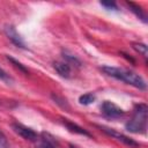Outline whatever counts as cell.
Listing matches in <instances>:
<instances>
[{"label":"cell","mask_w":148,"mask_h":148,"mask_svg":"<svg viewBox=\"0 0 148 148\" xmlns=\"http://www.w3.org/2000/svg\"><path fill=\"white\" fill-rule=\"evenodd\" d=\"M101 69L106 75L116 80H119L121 82H125L126 84H130L134 88H138L140 90H146L147 88L146 81L142 79V76H140L138 73L131 69H126L121 67H113V66H103Z\"/></svg>","instance_id":"6da1fadb"},{"label":"cell","mask_w":148,"mask_h":148,"mask_svg":"<svg viewBox=\"0 0 148 148\" xmlns=\"http://www.w3.org/2000/svg\"><path fill=\"white\" fill-rule=\"evenodd\" d=\"M147 113H148V108L146 104L141 103L135 105L131 120L125 125L126 130L135 134L145 133L146 126H147Z\"/></svg>","instance_id":"7a4b0ae2"},{"label":"cell","mask_w":148,"mask_h":148,"mask_svg":"<svg viewBox=\"0 0 148 148\" xmlns=\"http://www.w3.org/2000/svg\"><path fill=\"white\" fill-rule=\"evenodd\" d=\"M101 110L105 117L111 118V119H117L125 114L123 109H120L117 104H114L113 102H110V101H104L101 105Z\"/></svg>","instance_id":"3957f363"},{"label":"cell","mask_w":148,"mask_h":148,"mask_svg":"<svg viewBox=\"0 0 148 148\" xmlns=\"http://www.w3.org/2000/svg\"><path fill=\"white\" fill-rule=\"evenodd\" d=\"M99 128H101L104 133H106L108 135H110L111 138H113V139H116V140L123 142V143L126 145V146H130V147H138V146L140 145V143L136 142L135 140H133V139H131L130 136H126V135H124V134H121V133L114 131L113 128H109V127H105V126H99Z\"/></svg>","instance_id":"277c9868"},{"label":"cell","mask_w":148,"mask_h":148,"mask_svg":"<svg viewBox=\"0 0 148 148\" xmlns=\"http://www.w3.org/2000/svg\"><path fill=\"white\" fill-rule=\"evenodd\" d=\"M12 128L14 130V132L16 134H18L21 138H23L24 140H29V141H36L38 139V134L31 130L30 127H27L22 124L18 123H13L12 124Z\"/></svg>","instance_id":"5b68a950"},{"label":"cell","mask_w":148,"mask_h":148,"mask_svg":"<svg viewBox=\"0 0 148 148\" xmlns=\"http://www.w3.org/2000/svg\"><path fill=\"white\" fill-rule=\"evenodd\" d=\"M3 31H5L6 36L9 38V40H10L13 44H15L17 47H22V49L25 47V44H24L22 37L18 35V32L16 31V29H15L13 25H6V27L3 28Z\"/></svg>","instance_id":"8992f818"},{"label":"cell","mask_w":148,"mask_h":148,"mask_svg":"<svg viewBox=\"0 0 148 148\" xmlns=\"http://www.w3.org/2000/svg\"><path fill=\"white\" fill-rule=\"evenodd\" d=\"M62 124H64V125L68 128V131H71L72 133H76V134H81V135H86V136H91L88 131H86L83 127L79 126L77 124L69 121L68 119H62Z\"/></svg>","instance_id":"52a82bcc"},{"label":"cell","mask_w":148,"mask_h":148,"mask_svg":"<svg viewBox=\"0 0 148 148\" xmlns=\"http://www.w3.org/2000/svg\"><path fill=\"white\" fill-rule=\"evenodd\" d=\"M53 67L60 76H62L65 79H68L71 76V66L68 64L61 62V61H56L53 64Z\"/></svg>","instance_id":"ba28073f"},{"label":"cell","mask_w":148,"mask_h":148,"mask_svg":"<svg viewBox=\"0 0 148 148\" xmlns=\"http://www.w3.org/2000/svg\"><path fill=\"white\" fill-rule=\"evenodd\" d=\"M39 148H58V146H57V142H56L54 138H52L50 134L43 133Z\"/></svg>","instance_id":"9c48e42d"},{"label":"cell","mask_w":148,"mask_h":148,"mask_svg":"<svg viewBox=\"0 0 148 148\" xmlns=\"http://www.w3.org/2000/svg\"><path fill=\"white\" fill-rule=\"evenodd\" d=\"M126 5L131 8V10L139 17V18H141L143 22H147V16H146V14L143 13V10L141 9V7H139L138 5H135V3H133V2H126Z\"/></svg>","instance_id":"30bf717a"},{"label":"cell","mask_w":148,"mask_h":148,"mask_svg":"<svg viewBox=\"0 0 148 148\" xmlns=\"http://www.w3.org/2000/svg\"><path fill=\"white\" fill-rule=\"evenodd\" d=\"M62 57H64V59L66 60L65 62L66 64H74L75 66H80L81 65V61L74 56V54H72V53H69L68 51H62Z\"/></svg>","instance_id":"8fae6325"},{"label":"cell","mask_w":148,"mask_h":148,"mask_svg":"<svg viewBox=\"0 0 148 148\" xmlns=\"http://www.w3.org/2000/svg\"><path fill=\"white\" fill-rule=\"evenodd\" d=\"M95 101V95L92 92H86L79 97V103L82 105H89Z\"/></svg>","instance_id":"7c38bea8"},{"label":"cell","mask_w":148,"mask_h":148,"mask_svg":"<svg viewBox=\"0 0 148 148\" xmlns=\"http://www.w3.org/2000/svg\"><path fill=\"white\" fill-rule=\"evenodd\" d=\"M132 46H133V49L136 52L141 53L145 58L147 57V46H146V44H142V43H133Z\"/></svg>","instance_id":"4fadbf2b"},{"label":"cell","mask_w":148,"mask_h":148,"mask_svg":"<svg viewBox=\"0 0 148 148\" xmlns=\"http://www.w3.org/2000/svg\"><path fill=\"white\" fill-rule=\"evenodd\" d=\"M99 3H101V6L105 7L109 10H118V6L113 1H101Z\"/></svg>","instance_id":"5bb4252c"},{"label":"cell","mask_w":148,"mask_h":148,"mask_svg":"<svg viewBox=\"0 0 148 148\" xmlns=\"http://www.w3.org/2000/svg\"><path fill=\"white\" fill-rule=\"evenodd\" d=\"M7 59H8L9 61H12V62L14 64V66H15V67H17V68H18L20 71H22L23 73L28 74V69H27V68H25V67H24V66H23V65H22L21 62H18L17 60H15L14 58H12V57H9V56H7Z\"/></svg>","instance_id":"9a60e30c"},{"label":"cell","mask_w":148,"mask_h":148,"mask_svg":"<svg viewBox=\"0 0 148 148\" xmlns=\"http://www.w3.org/2000/svg\"><path fill=\"white\" fill-rule=\"evenodd\" d=\"M0 148H9L8 140L2 132H0Z\"/></svg>","instance_id":"2e32d148"},{"label":"cell","mask_w":148,"mask_h":148,"mask_svg":"<svg viewBox=\"0 0 148 148\" xmlns=\"http://www.w3.org/2000/svg\"><path fill=\"white\" fill-rule=\"evenodd\" d=\"M0 80H2V81H7V82H9V81L12 80V79L9 77V75H8L1 67H0Z\"/></svg>","instance_id":"e0dca14e"}]
</instances>
